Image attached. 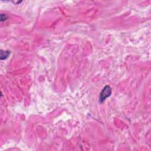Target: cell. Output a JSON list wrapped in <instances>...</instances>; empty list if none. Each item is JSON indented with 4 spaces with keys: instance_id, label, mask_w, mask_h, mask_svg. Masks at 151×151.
<instances>
[{
    "instance_id": "cell-1",
    "label": "cell",
    "mask_w": 151,
    "mask_h": 151,
    "mask_svg": "<svg viewBox=\"0 0 151 151\" xmlns=\"http://www.w3.org/2000/svg\"><path fill=\"white\" fill-rule=\"evenodd\" d=\"M112 94V89L109 85H106L104 88L103 89L102 91L100 94V97H99V102L102 103L108 97H109Z\"/></svg>"
},
{
    "instance_id": "cell-2",
    "label": "cell",
    "mask_w": 151,
    "mask_h": 151,
    "mask_svg": "<svg viewBox=\"0 0 151 151\" xmlns=\"http://www.w3.org/2000/svg\"><path fill=\"white\" fill-rule=\"evenodd\" d=\"M10 54V51H3L1 50V60H3L8 58L9 55Z\"/></svg>"
},
{
    "instance_id": "cell-3",
    "label": "cell",
    "mask_w": 151,
    "mask_h": 151,
    "mask_svg": "<svg viewBox=\"0 0 151 151\" xmlns=\"http://www.w3.org/2000/svg\"><path fill=\"white\" fill-rule=\"evenodd\" d=\"M7 15H6V14H2L1 15V21H5L7 20Z\"/></svg>"
}]
</instances>
